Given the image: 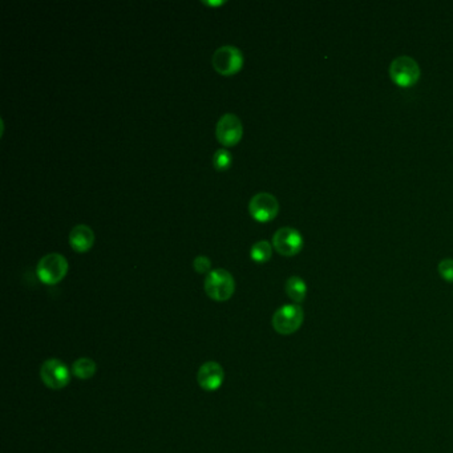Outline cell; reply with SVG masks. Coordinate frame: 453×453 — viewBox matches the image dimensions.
Segmentation results:
<instances>
[{"label": "cell", "instance_id": "15", "mask_svg": "<svg viewBox=\"0 0 453 453\" xmlns=\"http://www.w3.org/2000/svg\"><path fill=\"white\" fill-rule=\"evenodd\" d=\"M233 156L228 149H218L213 156V167L218 172H223L232 167Z\"/></svg>", "mask_w": 453, "mask_h": 453}, {"label": "cell", "instance_id": "5", "mask_svg": "<svg viewBox=\"0 0 453 453\" xmlns=\"http://www.w3.org/2000/svg\"><path fill=\"white\" fill-rule=\"evenodd\" d=\"M212 64L219 75L232 76L241 71L243 65V53L234 45H222L213 53Z\"/></svg>", "mask_w": 453, "mask_h": 453}, {"label": "cell", "instance_id": "8", "mask_svg": "<svg viewBox=\"0 0 453 453\" xmlns=\"http://www.w3.org/2000/svg\"><path fill=\"white\" fill-rule=\"evenodd\" d=\"M249 212L258 222H269L278 216L280 204L276 195L260 192L252 197L249 202Z\"/></svg>", "mask_w": 453, "mask_h": 453}, {"label": "cell", "instance_id": "1", "mask_svg": "<svg viewBox=\"0 0 453 453\" xmlns=\"http://www.w3.org/2000/svg\"><path fill=\"white\" fill-rule=\"evenodd\" d=\"M205 291L209 298L217 302H225L236 291L234 277L225 269H216L208 273L205 278Z\"/></svg>", "mask_w": 453, "mask_h": 453}, {"label": "cell", "instance_id": "14", "mask_svg": "<svg viewBox=\"0 0 453 453\" xmlns=\"http://www.w3.org/2000/svg\"><path fill=\"white\" fill-rule=\"evenodd\" d=\"M273 256V246L269 241H258L250 249V257L253 260L263 263L267 262Z\"/></svg>", "mask_w": 453, "mask_h": 453}, {"label": "cell", "instance_id": "12", "mask_svg": "<svg viewBox=\"0 0 453 453\" xmlns=\"http://www.w3.org/2000/svg\"><path fill=\"white\" fill-rule=\"evenodd\" d=\"M286 293L295 303H302L307 295V284L301 277L293 276L286 282Z\"/></svg>", "mask_w": 453, "mask_h": 453}, {"label": "cell", "instance_id": "3", "mask_svg": "<svg viewBox=\"0 0 453 453\" xmlns=\"http://www.w3.org/2000/svg\"><path fill=\"white\" fill-rule=\"evenodd\" d=\"M68 273V260L59 253H49L39 260L36 274L45 284H56L64 280Z\"/></svg>", "mask_w": 453, "mask_h": 453}, {"label": "cell", "instance_id": "16", "mask_svg": "<svg viewBox=\"0 0 453 453\" xmlns=\"http://www.w3.org/2000/svg\"><path fill=\"white\" fill-rule=\"evenodd\" d=\"M437 271L444 281L453 283V259H443L437 266Z\"/></svg>", "mask_w": 453, "mask_h": 453}, {"label": "cell", "instance_id": "11", "mask_svg": "<svg viewBox=\"0 0 453 453\" xmlns=\"http://www.w3.org/2000/svg\"><path fill=\"white\" fill-rule=\"evenodd\" d=\"M95 243L93 230L84 223L76 225L69 233V245L77 253L88 252Z\"/></svg>", "mask_w": 453, "mask_h": 453}, {"label": "cell", "instance_id": "2", "mask_svg": "<svg viewBox=\"0 0 453 453\" xmlns=\"http://www.w3.org/2000/svg\"><path fill=\"white\" fill-rule=\"evenodd\" d=\"M420 66L410 56H399L389 65V77L400 88L416 86V83L420 80Z\"/></svg>", "mask_w": 453, "mask_h": 453}, {"label": "cell", "instance_id": "7", "mask_svg": "<svg viewBox=\"0 0 453 453\" xmlns=\"http://www.w3.org/2000/svg\"><path fill=\"white\" fill-rule=\"evenodd\" d=\"M304 241L302 234L294 229L284 226L278 229L273 236V246L274 249L284 257H294L301 253Z\"/></svg>", "mask_w": 453, "mask_h": 453}, {"label": "cell", "instance_id": "13", "mask_svg": "<svg viewBox=\"0 0 453 453\" xmlns=\"http://www.w3.org/2000/svg\"><path fill=\"white\" fill-rule=\"evenodd\" d=\"M97 371V366L96 363L89 359V358H80L77 359L75 363H73V367H72V372L82 380H86V379H90Z\"/></svg>", "mask_w": 453, "mask_h": 453}, {"label": "cell", "instance_id": "10", "mask_svg": "<svg viewBox=\"0 0 453 453\" xmlns=\"http://www.w3.org/2000/svg\"><path fill=\"white\" fill-rule=\"evenodd\" d=\"M223 379H225L223 368L217 362H208L202 365L197 375L198 384L205 391H217L222 386Z\"/></svg>", "mask_w": 453, "mask_h": 453}, {"label": "cell", "instance_id": "9", "mask_svg": "<svg viewBox=\"0 0 453 453\" xmlns=\"http://www.w3.org/2000/svg\"><path fill=\"white\" fill-rule=\"evenodd\" d=\"M40 378L48 389H62L69 383L71 372L62 360L49 359L40 368Z\"/></svg>", "mask_w": 453, "mask_h": 453}, {"label": "cell", "instance_id": "4", "mask_svg": "<svg viewBox=\"0 0 453 453\" xmlns=\"http://www.w3.org/2000/svg\"><path fill=\"white\" fill-rule=\"evenodd\" d=\"M303 310L299 304H284L273 315V327L281 335H291L301 328Z\"/></svg>", "mask_w": 453, "mask_h": 453}, {"label": "cell", "instance_id": "18", "mask_svg": "<svg viewBox=\"0 0 453 453\" xmlns=\"http://www.w3.org/2000/svg\"><path fill=\"white\" fill-rule=\"evenodd\" d=\"M205 4H209V5H219V4H223L225 1H204Z\"/></svg>", "mask_w": 453, "mask_h": 453}, {"label": "cell", "instance_id": "17", "mask_svg": "<svg viewBox=\"0 0 453 453\" xmlns=\"http://www.w3.org/2000/svg\"><path fill=\"white\" fill-rule=\"evenodd\" d=\"M193 267H195V271L199 273V274H205L208 271L210 273L212 260H210V258H208L206 256H198L193 260Z\"/></svg>", "mask_w": 453, "mask_h": 453}, {"label": "cell", "instance_id": "6", "mask_svg": "<svg viewBox=\"0 0 453 453\" xmlns=\"http://www.w3.org/2000/svg\"><path fill=\"white\" fill-rule=\"evenodd\" d=\"M243 134L241 119L234 113H225L219 117L216 125L217 140L223 147H233L238 144Z\"/></svg>", "mask_w": 453, "mask_h": 453}]
</instances>
